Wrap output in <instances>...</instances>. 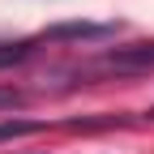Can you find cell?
Returning <instances> with one entry per match:
<instances>
[{
  "instance_id": "obj_1",
  "label": "cell",
  "mask_w": 154,
  "mask_h": 154,
  "mask_svg": "<svg viewBox=\"0 0 154 154\" xmlns=\"http://www.w3.org/2000/svg\"><path fill=\"white\" fill-rule=\"evenodd\" d=\"M107 69H120V73H141L154 69V43H128V47H116L103 56Z\"/></svg>"
},
{
  "instance_id": "obj_2",
  "label": "cell",
  "mask_w": 154,
  "mask_h": 154,
  "mask_svg": "<svg viewBox=\"0 0 154 154\" xmlns=\"http://www.w3.org/2000/svg\"><path fill=\"white\" fill-rule=\"evenodd\" d=\"M116 34V26H103V22H60V26H47L43 38H69V43H82V38H107Z\"/></svg>"
},
{
  "instance_id": "obj_4",
  "label": "cell",
  "mask_w": 154,
  "mask_h": 154,
  "mask_svg": "<svg viewBox=\"0 0 154 154\" xmlns=\"http://www.w3.org/2000/svg\"><path fill=\"white\" fill-rule=\"evenodd\" d=\"M43 124L38 120H5L0 124V141H13V137H30V133H38Z\"/></svg>"
},
{
  "instance_id": "obj_6",
  "label": "cell",
  "mask_w": 154,
  "mask_h": 154,
  "mask_svg": "<svg viewBox=\"0 0 154 154\" xmlns=\"http://www.w3.org/2000/svg\"><path fill=\"white\" fill-rule=\"evenodd\" d=\"M150 116H154V111H150Z\"/></svg>"
},
{
  "instance_id": "obj_5",
  "label": "cell",
  "mask_w": 154,
  "mask_h": 154,
  "mask_svg": "<svg viewBox=\"0 0 154 154\" xmlns=\"http://www.w3.org/2000/svg\"><path fill=\"white\" fill-rule=\"evenodd\" d=\"M22 103H26V94H22V90H9V86L0 90V111H13V107H22Z\"/></svg>"
},
{
  "instance_id": "obj_3",
  "label": "cell",
  "mask_w": 154,
  "mask_h": 154,
  "mask_svg": "<svg viewBox=\"0 0 154 154\" xmlns=\"http://www.w3.org/2000/svg\"><path fill=\"white\" fill-rule=\"evenodd\" d=\"M30 51H34V43H30V38H17V43H0V69H13V64H22Z\"/></svg>"
}]
</instances>
